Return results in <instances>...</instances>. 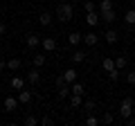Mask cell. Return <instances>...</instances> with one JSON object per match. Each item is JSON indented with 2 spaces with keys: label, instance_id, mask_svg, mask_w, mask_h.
Returning a JSON list of instances; mask_svg holds the SVG:
<instances>
[{
  "label": "cell",
  "instance_id": "cell-11",
  "mask_svg": "<svg viewBox=\"0 0 135 126\" xmlns=\"http://www.w3.org/2000/svg\"><path fill=\"white\" fill-rule=\"evenodd\" d=\"M101 20H104V23H113V20H115L117 18V16H115V9H108V11H101Z\"/></svg>",
  "mask_w": 135,
  "mask_h": 126
},
{
  "label": "cell",
  "instance_id": "cell-34",
  "mask_svg": "<svg viewBox=\"0 0 135 126\" xmlns=\"http://www.w3.org/2000/svg\"><path fill=\"white\" fill-rule=\"evenodd\" d=\"M83 9L86 11H95V2H83Z\"/></svg>",
  "mask_w": 135,
  "mask_h": 126
},
{
  "label": "cell",
  "instance_id": "cell-29",
  "mask_svg": "<svg viewBox=\"0 0 135 126\" xmlns=\"http://www.w3.org/2000/svg\"><path fill=\"white\" fill-rule=\"evenodd\" d=\"M101 122H104V124H113V122H115V117H113V113H104V117H101Z\"/></svg>",
  "mask_w": 135,
  "mask_h": 126
},
{
  "label": "cell",
  "instance_id": "cell-14",
  "mask_svg": "<svg viewBox=\"0 0 135 126\" xmlns=\"http://www.w3.org/2000/svg\"><path fill=\"white\" fill-rule=\"evenodd\" d=\"M63 77L68 79V83H70V86H72V83L77 81V70H74V68H70V70H65V72H63Z\"/></svg>",
  "mask_w": 135,
  "mask_h": 126
},
{
  "label": "cell",
  "instance_id": "cell-25",
  "mask_svg": "<svg viewBox=\"0 0 135 126\" xmlns=\"http://www.w3.org/2000/svg\"><path fill=\"white\" fill-rule=\"evenodd\" d=\"M83 110H86V113H92V110H95V101H92V99L83 101Z\"/></svg>",
  "mask_w": 135,
  "mask_h": 126
},
{
  "label": "cell",
  "instance_id": "cell-13",
  "mask_svg": "<svg viewBox=\"0 0 135 126\" xmlns=\"http://www.w3.org/2000/svg\"><path fill=\"white\" fill-rule=\"evenodd\" d=\"M101 65H104V70H106V72H110V70L115 68V59H110V56H104V59H101Z\"/></svg>",
  "mask_w": 135,
  "mask_h": 126
},
{
  "label": "cell",
  "instance_id": "cell-33",
  "mask_svg": "<svg viewBox=\"0 0 135 126\" xmlns=\"http://www.w3.org/2000/svg\"><path fill=\"white\" fill-rule=\"evenodd\" d=\"M41 124H43V126H52L54 119H52V117H43V119H41Z\"/></svg>",
  "mask_w": 135,
  "mask_h": 126
},
{
  "label": "cell",
  "instance_id": "cell-20",
  "mask_svg": "<svg viewBox=\"0 0 135 126\" xmlns=\"http://www.w3.org/2000/svg\"><path fill=\"white\" fill-rule=\"evenodd\" d=\"M23 79H20V77H14V79H11V88H14V90H23Z\"/></svg>",
  "mask_w": 135,
  "mask_h": 126
},
{
  "label": "cell",
  "instance_id": "cell-23",
  "mask_svg": "<svg viewBox=\"0 0 135 126\" xmlns=\"http://www.w3.org/2000/svg\"><path fill=\"white\" fill-rule=\"evenodd\" d=\"M126 63H128V61H126V56H117L115 59V68L122 70V68H126Z\"/></svg>",
  "mask_w": 135,
  "mask_h": 126
},
{
  "label": "cell",
  "instance_id": "cell-28",
  "mask_svg": "<svg viewBox=\"0 0 135 126\" xmlns=\"http://www.w3.org/2000/svg\"><path fill=\"white\" fill-rule=\"evenodd\" d=\"M72 92H74V95H83V86L79 81H74L72 83Z\"/></svg>",
  "mask_w": 135,
  "mask_h": 126
},
{
  "label": "cell",
  "instance_id": "cell-17",
  "mask_svg": "<svg viewBox=\"0 0 135 126\" xmlns=\"http://www.w3.org/2000/svg\"><path fill=\"white\" fill-rule=\"evenodd\" d=\"M54 86H56V90H61V88L70 86V83H68V79L63 77V74H59V77H56V81H54Z\"/></svg>",
  "mask_w": 135,
  "mask_h": 126
},
{
  "label": "cell",
  "instance_id": "cell-12",
  "mask_svg": "<svg viewBox=\"0 0 135 126\" xmlns=\"http://www.w3.org/2000/svg\"><path fill=\"white\" fill-rule=\"evenodd\" d=\"M81 41H83V34H79V32H72V34L68 36V43L70 45H79Z\"/></svg>",
  "mask_w": 135,
  "mask_h": 126
},
{
  "label": "cell",
  "instance_id": "cell-18",
  "mask_svg": "<svg viewBox=\"0 0 135 126\" xmlns=\"http://www.w3.org/2000/svg\"><path fill=\"white\" fill-rule=\"evenodd\" d=\"M20 65H23L20 59H9V61H7V68H9V70H18Z\"/></svg>",
  "mask_w": 135,
  "mask_h": 126
},
{
  "label": "cell",
  "instance_id": "cell-35",
  "mask_svg": "<svg viewBox=\"0 0 135 126\" xmlns=\"http://www.w3.org/2000/svg\"><path fill=\"white\" fill-rule=\"evenodd\" d=\"M126 124H128V126H135V117H133V115H131V117H128V119H126Z\"/></svg>",
  "mask_w": 135,
  "mask_h": 126
},
{
  "label": "cell",
  "instance_id": "cell-3",
  "mask_svg": "<svg viewBox=\"0 0 135 126\" xmlns=\"http://www.w3.org/2000/svg\"><path fill=\"white\" fill-rule=\"evenodd\" d=\"M86 23L90 25V27H95V25L101 23V16L97 14V11H86Z\"/></svg>",
  "mask_w": 135,
  "mask_h": 126
},
{
  "label": "cell",
  "instance_id": "cell-10",
  "mask_svg": "<svg viewBox=\"0 0 135 126\" xmlns=\"http://www.w3.org/2000/svg\"><path fill=\"white\" fill-rule=\"evenodd\" d=\"M86 56H88L86 52H81V50H74L70 59H72V63H83V61H86Z\"/></svg>",
  "mask_w": 135,
  "mask_h": 126
},
{
  "label": "cell",
  "instance_id": "cell-24",
  "mask_svg": "<svg viewBox=\"0 0 135 126\" xmlns=\"http://www.w3.org/2000/svg\"><path fill=\"white\" fill-rule=\"evenodd\" d=\"M41 65H45V56H43V54L34 56V68H41Z\"/></svg>",
  "mask_w": 135,
  "mask_h": 126
},
{
  "label": "cell",
  "instance_id": "cell-16",
  "mask_svg": "<svg viewBox=\"0 0 135 126\" xmlns=\"http://www.w3.org/2000/svg\"><path fill=\"white\" fill-rule=\"evenodd\" d=\"M104 38H106V41H108L110 45H115V43H117V32H115V29H108Z\"/></svg>",
  "mask_w": 135,
  "mask_h": 126
},
{
  "label": "cell",
  "instance_id": "cell-8",
  "mask_svg": "<svg viewBox=\"0 0 135 126\" xmlns=\"http://www.w3.org/2000/svg\"><path fill=\"white\" fill-rule=\"evenodd\" d=\"M32 97H34V95L29 90H25V88H23V90H18V101L20 104H29V101H32Z\"/></svg>",
  "mask_w": 135,
  "mask_h": 126
},
{
  "label": "cell",
  "instance_id": "cell-26",
  "mask_svg": "<svg viewBox=\"0 0 135 126\" xmlns=\"http://www.w3.org/2000/svg\"><path fill=\"white\" fill-rule=\"evenodd\" d=\"M36 124H38V119H36L34 115H27V117H25V126H36Z\"/></svg>",
  "mask_w": 135,
  "mask_h": 126
},
{
  "label": "cell",
  "instance_id": "cell-38",
  "mask_svg": "<svg viewBox=\"0 0 135 126\" xmlns=\"http://www.w3.org/2000/svg\"><path fill=\"white\" fill-rule=\"evenodd\" d=\"M68 2H79V0H68Z\"/></svg>",
  "mask_w": 135,
  "mask_h": 126
},
{
  "label": "cell",
  "instance_id": "cell-9",
  "mask_svg": "<svg viewBox=\"0 0 135 126\" xmlns=\"http://www.w3.org/2000/svg\"><path fill=\"white\" fill-rule=\"evenodd\" d=\"M41 45H43L45 52H54V50H56V41H54V38H43Z\"/></svg>",
  "mask_w": 135,
  "mask_h": 126
},
{
  "label": "cell",
  "instance_id": "cell-27",
  "mask_svg": "<svg viewBox=\"0 0 135 126\" xmlns=\"http://www.w3.org/2000/svg\"><path fill=\"white\" fill-rule=\"evenodd\" d=\"M108 79H110V81H113V83H115V81H117V79H119V70H117V68H113V70H110V72H108Z\"/></svg>",
  "mask_w": 135,
  "mask_h": 126
},
{
  "label": "cell",
  "instance_id": "cell-36",
  "mask_svg": "<svg viewBox=\"0 0 135 126\" xmlns=\"http://www.w3.org/2000/svg\"><path fill=\"white\" fill-rule=\"evenodd\" d=\"M7 68V63H5V59H0V72H2V70Z\"/></svg>",
  "mask_w": 135,
  "mask_h": 126
},
{
  "label": "cell",
  "instance_id": "cell-19",
  "mask_svg": "<svg viewBox=\"0 0 135 126\" xmlns=\"http://www.w3.org/2000/svg\"><path fill=\"white\" fill-rule=\"evenodd\" d=\"M70 104H72L74 108L83 106V99H81V95H74V92H72V97H70Z\"/></svg>",
  "mask_w": 135,
  "mask_h": 126
},
{
  "label": "cell",
  "instance_id": "cell-1",
  "mask_svg": "<svg viewBox=\"0 0 135 126\" xmlns=\"http://www.w3.org/2000/svg\"><path fill=\"white\" fill-rule=\"evenodd\" d=\"M56 16H59V20H61V23H70V20H72V16H74L72 2H59Z\"/></svg>",
  "mask_w": 135,
  "mask_h": 126
},
{
  "label": "cell",
  "instance_id": "cell-4",
  "mask_svg": "<svg viewBox=\"0 0 135 126\" xmlns=\"http://www.w3.org/2000/svg\"><path fill=\"white\" fill-rule=\"evenodd\" d=\"M18 97H5V110L7 113H14L16 108H18Z\"/></svg>",
  "mask_w": 135,
  "mask_h": 126
},
{
  "label": "cell",
  "instance_id": "cell-22",
  "mask_svg": "<svg viewBox=\"0 0 135 126\" xmlns=\"http://www.w3.org/2000/svg\"><path fill=\"white\" fill-rule=\"evenodd\" d=\"M113 9V0H101L99 2V11H108Z\"/></svg>",
  "mask_w": 135,
  "mask_h": 126
},
{
  "label": "cell",
  "instance_id": "cell-31",
  "mask_svg": "<svg viewBox=\"0 0 135 126\" xmlns=\"http://www.w3.org/2000/svg\"><path fill=\"white\" fill-rule=\"evenodd\" d=\"M86 124H88V126H97V124H99V119H97L95 115H90V117L86 119Z\"/></svg>",
  "mask_w": 135,
  "mask_h": 126
},
{
  "label": "cell",
  "instance_id": "cell-2",
  "mask_svg": "<svg viewBox=\"0 0 135 126\" xmlns=\"http://www.w3.org/2000/svg\"><path fill=\"white\" fill-rule=\"evenodd\" d=\"M133 108H135V101L131 97H126L124 101H122V106H119V115L124 117V119H128V117L133 115Z\"/></svg>",
  "mask_w": 135,
  "mask_h": 126
},
{
  "label": "cell",
  "instance_id": "cell-6",
  "mask_svg": "<svg viewBox=\"0 0 135 126\" xmlns=\"http://www.w3.org/2000/svg\"><path fill=\"white\" fill-rule=\"evenodd\" d=\"M27 81H29V83H34V86L41 81V72H38V68H32V70L27 72Z\"/></svg>",
  "mask_w": 135,
  "mask_h": 126
},
{
  "label": "cell",
  "instance_id": "cell-7",
  "mask_svg": "<svg viewBox=\"0 0 135 126\" xmlns=\"http://www.w3.org/2000/svg\"><path fill=\"white\" fill-rule=\"evenodd\" d=\"M83 43H86V45H90V47H95V45L99 43V38H97V34H95V32H88V34L83 36Z\"/></svg>",
  "mask_w": 135,
  "mask_h": 126
},
{
  "label": "cell",
  "instance_id": "cell-32",
  "mask_svg": "<svg viewBox=\"0 0 135 126\" xmlns=\"http://www.w3.org/2000/svg\"><path fill=\"white\" fill-rule=\"evenodd\" d=\"M126 83H128V86H135V72H128V74H126Z\"/></svg>",
  "mask_w": 135,
  "mask_h": 126
},
{
  "label": "cell",
  "instance_id": "cell-15",
  "mask_svg": "<svg viewBox=\"0 0 135 126\" xmlns=\"http://www.w3.org/2000/svg\"><path fill=\"white\" fill-rule=\"evenodd\" d=\"M38 20H41V25H43V27H50V25H52V16H50L47 11H43V14L38 16Z\"/></svg>",
  "mask_w": 135,
  "mask_h": 126
},
{
  "label": "cell",
  "instance_id": "cell-39",
  "mask_svg": "<svg viewBox=\"0 0 135 126\" xmlns=\"http://www.w3.org/2000/svg\"><path fill=\"white\" fill-rule=\"evenodd\" d=\"M131 2H133V9H135V0H131Z\"/></svg>",
  "mask_w": 135,
  "mask_h": 126
},
{
  "label": "cell",
  "instance_id": "cell-21",
  "mask_svg": "<svg viewBox=\"0 0 135 126\" xmlns=\"http://www.w3.org/2000/svg\"><path fill=\"white\" fill-rule=\"evenodd\" d=\"M124 20H126V23H128V25H135V9H128V11H126Z\"/></svg>",
  "mask_w": 135,
  "mask_h": 126
},
{
  "label": "cell",
  "instance_id": "cell-37",
  "mask_svg": "<svg viewBox=\"0 0 135 126\" xmlns=\"http://www.w3.org/2000/svg\"><path fill=\"white\" fill-rule=\"evenodd\" d=\"M5 32H7V27H5V23H0V36L5 34Z\"/></svg>",
  "mask_w": 135,
  "mask_h": 126
},
{
  "label": "cell",
  "instance_id": "cell-30",
  "mask_svg": "<svg viewBox=\"0 0 135 126\" xmlns=\"http://www.w3.org/2000/svg\"><path fill=\"white\" fill-rule=\"evenodd\" d=\"M70 92H72V88H70V86H65V88H61V90H59V97H68Z\"/></svg>",
  "mask_w": 135,
  "mask_h": 126
},
{
  "label": "cell",
  "instance_id": "cell-5",
  "mask_svg": "<svg viewBox=\"0 0 135 126\" xmlns=\"http://www.w3.org/2000/svg\"><path fill=\"white\" fill-rule=\"evenodd\" d=\"M41 41H43V38H41L38 34H27V36H25V43H27V47H38Z\"/></svg>",
  "mask_w": 135,
  "mask_h": 126
}]
</instances>
